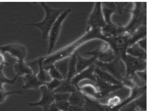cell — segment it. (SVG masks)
I'll use <instances>...</instances> for the list:
<instances>
[{"label":"cell","mask_w":149,"mask_h":111,"mask_svg":"<svg viewBox=\"0 0 149 111\" xmlns=\"http://www.w3.org/2000/svg\"><path fill=\"white\" fill-rule=\"evenodd\" d=\"M103 37L101 29L91 28L79 38L70 43L49 55L44 57L42 62L43 67L53 64L56 61L70 57L80 46L86 43L95 39L102 40Z\"/></svg>","instance_id":"6da1fadb"},{"label":"cell","mask_w":149,"mask_h":111,"mask_svg":"<svg viewBox=\"0 0 149 111\" xmlns=\"http://www.w3.org/2000/svg\"><path fill=\"white\" fill-rule=\"evenodd\" d=\"M132 93V88L123 85L105 96L97 99V101L102 104L118 110L124 105L123 103L131 96Z\"/></svg>","instance_id":"7a4b0ae2"},{"label":"cell","mask_w":149,"mask_h":111,"mask_svg":"<svg viewBox=\"0 0 149 111\" xmlns=\"http://www.w3.org/2000/svg\"><path fill=\"white\" fill-rule=\"evenodd\" d=\"M40 3L45 12L44 19L39 22L29 23L26 25L33 26L39 29L42 33V38L44 39L48 36L52 27L65 9L53 8L44 2H40Z\"/></svg>","instance_id":"3957f363"},{"label":"cell","mask_w":149,"mask_h":111,"mask_svg":"<svg viewBox=\"0 0 149 111\" xmlns=\"http://www.w3.org/2000/svg\"><path fill=\"white\" fill-rule=\"evenodd\" d=\"M132 10H127L132 13L131 19L129 23L125 26V32L131 36L138 28L146 24V2H134Z\"/></svg>","instance_id":"277c9868"},{"label":"cell","mask_w":149,"mask_h":111,"mask_svg":"<svg viewBox=\"0 0 149 111\" xmlns=\"http://www.w3.org/2000/svg\"><path fill=\"white\" fill-rule=\"evenodd\" d=\"M94 64L109 74L122 84L123 80L127 76L126 65L121 58L116 57L112 61L106 63H102L96 60Z\"/></svg>","instance_id":"5b68a950"},{"label":"cell","mask_w":149,"mask_h":111,"mask_svg":"<svg viewBox=\"0 0 149 111\" xmlns=\"http://www.w3.org/2000/svg\"><path fill=\"white\" fill-rule=\"evenodd\" d=\"M130 36L125 34L106 38L104 41L110 46L116 57L121 59L130 46Z\"/></svg>","instance_id":"8992f818"},{"label":"cell","mask_w":149,"mask_h":111,"mask_svg":"<svg viewBox=\"0 0 149 111\" xmlns=\"http://www.w3.org/2000/svg\"><path fill=\"white\" fill-rule=\"evenodd\" d=\"M70 8L65 9L58 17L52 27L49 35L48 53L51 54L59 38L63 22L71 12Z\"/></svg>","instance_id":"52a82bcc"},{"label":"cell","mask_w":149,"mask_h":111,"mask_svg":"<svg viewBox=\"0 0 149 111\" xmlns=\"http://www.w3.org/2000/svg\"><path fill=\"white\" fill-rule=\"evenodd\" d=\"M84 54L95 56L97 61L103 63L111 61L116 57L109 45L104 41L94 50Z\"/></svg>","instance_id":"ba28073f"},{"label":"cell","mask_w":149,"mask_h":111,"mask_svg":"<svg viewBox=\"0 0 149 111\" xmlns=\"http://www.w3.org/2000/svg\"><path fill=\"white\" fill-rule=\"evenodd\" d=\"M101 3L102 2H100L95 3L87 20L86 30L93 28L101 29L105 25L106 23L102 11Z\"/></svg>","instance_id":"9c48e42d"},{"label":"cell","mask_w":149,"mask_h":111,"mask_svg":"<svg viewBox=\"0 0 149 111\" xmlns=\"http://www.w3.org/2000/svg\"><path fill=\"white\" fill-rule=\"evenodd\" d=\"M121 59L126 67L127 76L130 77L136 72L146 70V59L133 57L126 54Z\"/></svg>","instance_id":"30bf717a"},{"label":"cell","mask_w":149,"mask_h":111,"mask_svg":"<svg viewBox=\"0 0 149 111\" xmlns=\"http://www.w3.org/2000/svg\"><path fill=\"white\" fill-rule=\"evenodd\" d=\"M128 2H102V11L106 23L112 22L111 20V15L113 13L122 14L125 11V8Z\"/></svg>","instance_id":"8fae6325"},{"label":"cell","mask_w":149,"mask_h":111,"mask_svg":"<svg viewBox=\"0 0 149 111\" xmlns=\"http://www.w3.org/2000/svg\"><path fill=\"white\" fill-rule=\"evenodd\" d=\"M0 52L4 55L5 53H8L17 60H24L27 53L25 46L16 43L0 46Z\"/></svg>","instance_id":"7c38bea8"},{"label":"cell","mask_w":149,"mask_h":111,"mask_svg":"<svg viewBox=\"0 0 149 111\" xmlns=\"http://www.w3.org/2000/svg\"><path fill=\"white\" fill-rule=\"evenodd\" d=\"M40 89L41 95L40 100L37 102L29 103L28 105L31 107L40 106L45 111L55 102L54 93L49 90L45 85L42 86Z\"/></svg>","instance_id":"4fadbf2b"},{"label":"cell","mask_w":149,"mask_h":111,"mask_svg":"<svg viewBox=\"0 0 149 111\" xmlns=\"http://www.w3.org/2000/svg\"><path fill=\"white\" fill-rule=\"evenodd\" d=\"M125 30V26L122 24H115L112 22L106 23L101 29V32L105 39L107 38L118 36L123 34Z\"/></svg>","instance_id":"5bb4252c"},{"label":"cell","mask_w":149,"mask_h":111,"mask_svg":"<svg viewBox=\"0 0 149 111\" xmlns=\"http://www.w3.org/2000/svg\"><path fill=\"white\" fill-rule=\"evenodd\" d=\"M23 77L24 83L22 88L24 90H37L46 83L40 81L36 75L33 73L26 75Z\"/></svg>","instance_id":"9a60e30c"},{"label":"cell","mask_w":149,"mask_h":111,"mask_svg":"<svg viewBox=\"0 0 149 111\" xmlns=\"http://www.w3.org/2000/svg\"><path fill=\"white\" fill-rule=\"evenodd\" d=\"M85 102L83 106L84 111H111V108L99 103L97 100L85 96Z\"/></svg>","instance_id":"2e32d148"},{"label":"cell","mask_w":149,"mask_h":111,"mask_svg":"<svg viewBox=\"0 0 149 111\" xmlns=\"http://www.w3.org/2000/svg\"><path fill=\"white\" fill-rule=\"evenodd\" d=\"M77 56V74L82 71L94 64L96 60V58L94 56L89 58H84L76 52Z\"/></svg>","instance_id":"e0dca14e"},{"label":"cell","mask_w":149,"mask_h":111,"mask_svg":"<svg viewBox=\"0 0 149 111\" xmlns=\"http://www.w3.org/2000/svg\"><path fill=\"white\" fill-rule=\"evenodd\" d=\"M13 69L18 77L33 73L30 68L26 64L24 60H17L14 64Z\"/></svg>","instance_id":"ac0fdd59"},{"label":"cell","mask_w":149,"mask_h":111,"mask_svg":"<svg viewBox=\"0 0 149 111\" xmlns=\"http://www.w3.org/2000/svg\"><path fill=\"white\" fill-rule=\"evenodd\" d=\"M129 77L131 78L134 87L140 88L146 85V70L136 72Z\"/></svg>","instance_id":"d6986e66"},{"label":"cell","mask_w":149,"mask_h":111,"mask_svg":"<svg viewBox=\"0 0 149 111\" xmlns=\"http://www.w3.org/2000/svg\"><path fill=\"white\" fill-rule=\"evenodd\" d=\"M126 54L133 57L146 59V51L141 48L137 42L128 48Z\"/></svg>","instance_id":"ffe728a7"},{"label":"cell","mask_w":149,"mask_h":111,"mask_svg":"<svg viewBox=\"0 0 149 111\" xmlns=\"http://www.w3.org/2000/svg\"><path fill=\"white\" fill-rule=\"evenodd\" d=\"M78 90V88L73 85L70 81L63 80L60 85L53 91L56 93H72Z\"/></svg>","instance_id":"44dd1931"},{"label":"cell","mask_w":149,"mask_h":111,"mask_svg":"<svg viewBox=\"0 0 149 111\" xmlns=\"http://www.w3.org/2000/svg\"><path fill=\"white\" fill-rule=\"evenodd\" d=\"M68 101L71 105L83 107L85 102L84 95L79 90L71 93Z\"/></svg>","instance_id":"7402d4cb"},{"label":"cell","mask_w":149,"mask_h":111,"mask_svg":"<svg viewBox=\"0 0 149 111\" xmlns=\"http://www.w3.org/2000/svg\"><path fill=\"white\" fill-rule=\"evenodd\" d=\"M70 58V57L56 61L53 64L62 75L64 80L66 79L67 78Z\"/></svg>","instance_id":"603a6c76"},{"label":"cell","mask_w":149,"mask_h":111,"mask_svg":"<svg viewBox=\"0 0 149 111\" xmlns=\"http://www.w3.org/2000/svg\"><path fill=\"white\" fill-rule=\"evenodd\" d=\"M146 37V24H145L135 30L130 37V46Z\"/></svg>","instance_id":"cb8c5ba5"},{"label":"cell","mask_w":149,"mask_h":111,"mask_svg":"<svg viewBox=\"0 0 149 111\" xmlns=\"http://www.w3.org/2000/svg\"><path fill=\"white\" fill-rule=\"evenodd\" d=\"M38 58L39 69L36 75L40 81L46 83L51 81L52 79L49 75L47 70L45 69L43 67L42 62L44 59V57H41Z\"/></svg>","instance_id":"d4e9b609"},{"label":"cell","mask_w":149,"mask_h":111,"mask_svg":"<svg viewBox=\"0 0 149 111\" xmlns=\"http://www.w3.org/2000/svg\"><path fill=\"white\" fill-rule=\"evenodd\" d=\"M76 52L70 57L69 62L68 75L66 79L70 81L77 74Z\"/></svg>","instance_id":"484cf974"},{"label":"cell","mask_w":149,"mask_h":111,"mask_svg":"<svg viewBox=\"0 0 149 111\" xmlns=\"http://www.w3.org/2000/svg\"><path fill=\"white\" fill-rule=\"evenodd\" d=\"M3 68H0V90L5 89L4 87L5 84L11 85H14L18 77L16 75L13 79H9L6 76L3 71Z\"/></svg>","instance_id":"4316f807"},{"label":"cell","mask_w":149,"mask_h":111,"mask_svg":"<svg viewBox=\"0 0 149 111\" xmlns=\"http://www.w3.org/2000/svg\"><path fill=\"white\" fill-rule=\"evenodd\" d=\"M146 91L140 94L134 99L136 107L139 109L146 111Z\"/></svg>","instance_id":"83f0119b"},{"label":"cell","mask_w":149,"mask_h":111,"mask_svg":"<svg viewBox=\"0 0 149 111\" xmlns=\"http://www.w3.org/2000/svg\"><path fill=\"white\" fill-rule=\"evenodd\" d=\"M44 68L47 70L49 75L52 79H56L60 80H64L62 76L56 68L54 64Z\"/></svg>","instance_id":"f1b7e54d"},{"label":"cell","mask_w":149,"mask_h":111,"mask_svg":"<svg viewBox=\"0 0 149 111\" xmlns=\"http://www.w3.org/2000/svg\"><path fill=\"white\" fill-rule=\"evenodd\" d=\"M23 93L22 91H8L6 89L0 90V105L6 101L8 97L16 94H21Z\"/></svg>","instance_id":"f546056e"},{"label":"cell","mask_w":149,"mask_h":111,"mask_svg":"<svg viewBox=\"0 0 149 111\" xmlns=\"http://www.w3.org/2000/svg\"><path fill=\"white\" fill-rule=\"evenodd\" d=\"M136 107L134 99L124 104L118 111H135Z\"/></svg>","instance_id":"4dcf8cb0"},{"label":"cell","mask_w":149,"mask_h":111,"mask_svg":"<svg viewBox=\"0 0 149 111\" xmlns=\"http://www.w3.org/2000/svg\"><path fill=\"white\" fill-rule=\"evenodd\" d=\"M71 94L69 93H54L55 102L68 101Z\"/></svg>","instance_id":"1f68e13d"},{"label":"cell","mask_w":149,"mask_h":111,"mask_svg":"<svg viewBox=\"0 0 149 111\" xmlns=\"http://www.w3.org/2000/svg\"><path fill=\"white\" fill-rule=\"evenodd\" d=\"M63 80L52 79L51 81L47 83L45 85L49 90L53 92L60 85Z\"/></svg>","instance_id":"d6a6232c"},{"label":"cell","mask_w":149,"mask_h":111,"mask_svg":"<svg viewBox=\"0 0 149 111\" xmlns=\"http://www.w3.org/2000/svg\"><path fill=\"white\" fill-rule=\"evenodd\" d=\"M54 104L59 111H67L70 105L68 101L55 102Z\"/></svg>","instance_id":"836d02e7"},{"label":"cell","mask_w":149,"mask_h":111,"mask_svg":"<svg viewBox=\"0 0 149 111\" xmlns=\"http://www.w3.org/2000/svg\"><path fill=\"white\" fill-rule=\"evenodd\" d=\"M136 42L141 48L146 51V37L140 39Z\"/></svg>","instance_id":"e575fe53"},{"label":"cell","mask_w":149,"mask_h":111,"mask_svg":"<svg viewBox=\"0 0 149 111\" xmlns=\"http://www.w3.org/2000/svg\"><path fill=\"white\" fill-rule=\"evenodd\" d=\"M67 111H84L83 107L70 105Z\"/></svg>","instance_id":"d590c367"},{"label":"cell","mask_w":149,"mask_h":111,"mask_svg":"<svg viewBox=\"0 0 149 111\" xmlns=\"http://www.w3.org/2000/svg\"><path fill=\"white\" fill-rule=\"evenodd\" d=\"M45 111H59L54 104V102L49 106Z\"/></svg>","instance_id":"8d00e7d4"},{"label":"cell","mask_w":149,"mask_h":111,"mask_svg":"<svg viewBox=\"0 0 149 111\" xmlns=\"http://www.w3.org/2000/svg\"><path fill=\"white\" fill-rule=\"evenodd\" d=\"M135 111H144L139 110L136 107Z\"/></svg>","instance_id":"74e56055"},{"label":"cell","mask_w":149,"mask_h":111,"mask_svg":"<svg viewBox=\"0 0 149 111\" xmlns=\"http://www.w3.org/2000/svg\"><path fill=\"white\" fill-rule=\"evenodd\" d=\"M3 67L1 66L0 64V68H3Z\"/></svg>","instance_id":"f35d334b"}]
</instances>
